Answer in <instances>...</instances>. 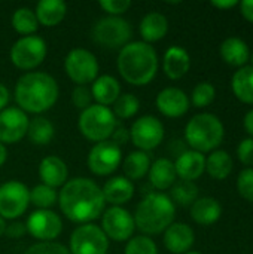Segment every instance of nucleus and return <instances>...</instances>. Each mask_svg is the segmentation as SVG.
Returning a JSON list of instances; mask_svg holds the SVG:
<instances>
[{"label":"nucleus","mask_w":253,"mask_h":254,"mask_svg":"<svg viewBox=\"0 0 253 254\" xmlns=\"http://www.w3.org/2000/svg\"><path fill=\"white\" fill-rule=\"evenodd\" d=\"M58 205L61 213L75 223L86 225L98 219L104 213L106 201L101 188L84 177L67 180L58 193Z\"/></svg>","instance_id":"nucleus-1"},{"label":"nucleus","mask_w":253,"mask_h":254,"mask_svg":"<svg viewBox=\"0 0 253 254\" xmlns=\"http://www.w3.org/2000/svg\"><path fill=\"white\" fill-rule=\"evenodd\" d=\"M15 101L25 113L40 115L54 107L60 88L57 80L45 71H28L15 85Z\"/></svg>","instance_id":"nucleus-2"},{"label":"nucleus","mask_w":253,"mask_h":254,"mask_svg":"<svg viewBox=\"0 0 253 254\" xmlns=\"http://www.w3.org/2000/svg\"><path fill=\"white\" fill-rule=\"evenodd\" d=\"M158 54L149 43L128 42L116 60L121 77L133 86H145L154 80L158 71Z\"/></svg>","instance_id":"nucleus-3"},{"label":"nucleus","mask_w":253,"mask_h":254,"mask_svg":"<svg viewBox=\"0 0 253 254\" xmlns=\"http://www.w3.org/2000/svg\"><path fill=\"white\" fill-rule=\"evenodd\" d=\"M176 216V205L161 192H149L139 202L134 213L136 229L148 235H158L164 232L173 222Z\"/></svg>","instance_id":"nucleus-4"},{"label":"nucleus","mask_w":253,"mask_h":254,"mask_svg":"<svg viewBox=\"0 0 253 254\" xmlns=\"http://www.w3.org/2000/svg\"><path fill=\"white\" fill-rule=\"evenodd\" d=\"M225 138L222 121L212 113H198L185 127V140L191 150L206 153L216 150Z\"/></svg>","instance_id":"nucleus-5"},{"label":"nucleus","mask_w":253,"mask_h":254,"mask_svg":"<svg viewBox=\"0 0 253 254\" xmlns=\"http://www.w3.org/2000/svg\"><path fill=\"white\" fill-rule=\"evenodd\" d=\"M116 124L118 119L115 118L112 109L100 104H91L89 107L82 110L78 121L81 134L86 140L94 143H101L109 140Z\"/></svg>","instance_id":"nucleus-6"},{"label":"nucleus","mask_w":253,"mask_h":254,"mask_svg":"<svg viewBox=\"0 0 253 254\" xmlns=\"http://www.w3.org/2000/svg\"><path fill=\"white\" fill-rule=\"evenodd\" d=\"M91 37L104 48H124L131 37V25L121 16H106L94 24Z\"/></svg>","instance_id":"nucleus-7"},{"label":"nucleus","mask_w":253,"mask_h":254,"mask_svg":"<svg viewBox=\"0 0 253 254\" xmlns=\"http://www.w3.org/2000/svg\"><path fill=\"white\" fill-rule=\"evenodd\" d=\"M48 48L42 37L25 36L18 39L9 52L10 63L19 70H34L46 58Z\"/></svg>","instance_id":"nucleus-8"},{"label":"nucleus","mask_w":253,"mask_h":254,"mask_svg":"<svg viewBox=\"0 0 253 254\" xmlns=\"http://www.w3.org/2000/svg\"><path fill=\"white\" fill-rule=\"evenodd\" d=\"M64 70L76 85L86 86V83H92L98 77L100 65L92 52L84 48H75L66 55Z\"/></svg>","instance_id":"nucleus-9"},{"label":"nucleus","mask_w":253,"mask_h":254,"mask_svg":"<svg viewBox=\"0 0 253 254\" xmlns=\"http://www.w3.org/2000/svg\"><path fill=\"white\" fill-rule=\"evenodd\" d=\"M107 250L109 238L103 229L94 223L81 225L70 235V254H106Z\"/></svg>","instance_id":"nucleus-10"},{"label":"nucleus","mask_w":253,"mask_h":254,"mask_svg":"<svg viewBox=\"0 0 253 254\" xmlns=\"http://www.w3.org/2000/svg\"><path fill=\"white\" fill-rule=\"evenodd\" d=\"M30 205V189L16 180L0 185V217L4 220L19 219Z\"/></svg>","instance_id":"nucleus-11"},{"label":"nucleus","mask_w":253,"mask_h":254,"mask_svg":"<svg viewBox=\"0 0 253 254\" xmlns=\"http://www.w3.org/2000/svg\"><path fill=\"white\" fill-rule=\"evenodd\" d=\"M130 140L142 152L154 150L164 140V125L152 115L142 116L131 125Z\"/></svg>","instance_id":"nucleus-12"},{"label":"nucleus","mask_w":253,"mask_h":254,"mask_svg":"<svg viewBox=\"0 0 253 254\" xmlns=\"http://www.w3.org/2000/svg\"><path fill=\"white\" fill-rule=\"evenodd\" d=\"M101 216V229L109 240L124 243L133 238L136 223L128 210L124 207H109Z\"/></svg>","instance_id":"nucleus-13"},{"label":"nucleus","mask_w":253,"mask_h":254,"mask_svg":"<svg viewBox=\"0 0 253 254\" xmlns=\"http://www.w3.org/2000/svg\"><path fill=\"white\" fill-rule=\"evenodd\" d=\"M122 162V150L110 140L95 143L88 153V168L92 174L104 177L118 170Z\"/></svg>","instance_id":"nucleus-14"},{"label":"nucleus","mask_w":253,"mask_h":254,"mask_svg":"<svg viewBox=\"0 0 253 254\" xmlns=\"http://www.w3.org/2000/svg\"><path fill=\"white\" fill-rule=\"evenodd\" d=\"M25 228L39 243H52L63 232V222L52 210H36L28 216Z\"/></svg>","instance_id":"nucleus-15"},{"label":"nucleus","mask_w":253,"mask_h":254,"mask_svg":"<svg viewBox=\"0 0 253 254\" xmlns=\"http://www.w3.org/2000/svg\"><path fill=\"white\" fill-rule=\"evenodd\" d=\"M28 116L18 107H6L0 112V143L15 144L27 135Z\"/></svg>","instance_id":"nucleus-16"},{"label":"nucleus","mask_w":253,"mask_h":254,"mask_svg":"<svg viewBox=\"0 0 253 254\" xmlns=\"http://www.w3.org/2000/svg\"><path fill=\"white\" fill-rule=\"evenodd\" d=\"M155 104L161 115L176 119V118L183 116L189 110L191 101L185 91H182L180 88L169 86V88H164L157 95Z\"/></svg>","instance_id":"nucleus-17"},{"label":"nucleus","mask_w":253,"mask_h":254,"mask_svg":"<svg viewBox=\"0 0 253 254\" xmlns=\"http://www.w3.org/2000/svg\"><path fill=\"white\" fill-rule=\"evenodd\" d=\"M164 246L173 254H186L195 243V234L186 223L173 222L164 231Z\"/></svg>","instance_id":"nucleus-18"},{"label":"nucleus","mask_w":253,"mask_h":254,"mask_svg":"<svg viewBox=\"0 0 253 254\" xmlns=\"http://www.w3.org/2000/svg\"><path fill=\"white\" fill-rule=\"evenodd\" d=\"M39 177L42 180V185H46L49 188H60L67 183L69 177V168L66 162L54 155H49L43 158L39 164Z\"/></svg>","instance_id":"nucleus-19"},{"label":"nucleus","mask_w":253,"mask_h":254,"mask_svg":"<svg viewBox=\"0 0 253 254\" xmlns=\"http://www.w3.org/2000/svg\"><path fill=\"white\" fill-rule=\"evenodd\" d=\"M191 68V57L188 51L182 46L173 45L164 52L163 70L166 76L171 80L182 79Z\"/></svg>","instance_id":"nucleus-20"},{"label":"nucleus","mask_w":253,"mask_h":254,"mask_svg":"<svg viewBox=\"0 0 253 254\" xmlns=\"http://www.w3.org/2000/svg\"><path fill=\"white\" fill-rule=\"evenodd\" d=\"M176 174L180 177V180L194 182L203 176L206 171V158L203 153L195 150H183L179 153L176 162H174Z\"/></svg>","instance_id":"nucleus-21"},{"label":"nucleus","mask_w":253,"mask_h":254,"mask_svg":"<svg viewBox=\"0 0 253 254\" xmlns=\"http://www.w3.org/2000/svg\"><path fill=\"white\" fill-rule=\"evenodd\" d=\"M101 192H103L104 201L109 202L112 207H122L133 198L134 185L127 177L118 176V177H112L110 180H107L104 186L101 188Z\"/></svg>","instance_id":"nucleus-22"},{"label":"nucleus","mask_w":253,"mask_h":254,"mask_svg":"<svg viewBox=\"0 0 253 254\" xmlns=\"http://www.w3.org/2000/svg\"><path fill=\"white\" fill-rule=\"evenodd\" d=\"M91 95L92 100H95V104L109 107L121 95V83L110 74L98 76L91 85Z\"/></svg>","instance_id":"nucleus-23"},{"label":"nucleus","mask_w":253,"mask_h":254,"mask_svg":"<svg viewBox=\"0 0 253 254\" xmlns=\"http://www.w3.org/2000/svg\"><path fill=\"white\" fill-rule=\"evenodd\" d=\"M219 52H221V57L222 60L233 65V67H245L248 65V61L251 58V49H249V45L240 39V37H236V36H231V37H227L222 43H221V48H219Z\"/></svg>","instance_id":"nucleus-24"},{"label":"nucleus","mask_w":253,"mask_h":254,"mask_svg":"<svg viewBox=\"0 0 253 254\" xmlns=\"http://www.w3.org/2000/svg\"><path fill=\"white\" fill-rule=\"evenodd\" d=\"M148 176H149L151 186L154 189H158V190L171 189V186L176 183V179H177L174 162L167 158H160L151 164Z\"/></svg>","instance_id":"nucleus-25"},{"label":"nucleus","mask_w":253,"mask_h":254,"mask_svg":"<svg viewBox=\"0 0 253 254\" xmlns=\"http://www.w3.org/2000/svg\"><path fill=\"white\" fill-rule=\"evenodd\" d=\"M222 216V207L216 198L203 196L191 205V217L201 226L215 225Z\"/></svg>","instance_id":"nucleus-26"},{"label":"nucleus","mask_w":253,"mask_h":254,"mask_svg":"<svg viewBox=\"0 0 253 254\" xmlns=\"http://www.w3.org/2000/svg\"><path fill=\"white\" fill-rule=\"evenodd\" d=\"M140 36L145 43H154L166 37L169 31V19L160 12H149L140 21Z\"/></svg>","instance_id":"nucleus-27"},{"label":"nucleus","mask_w":253,"mask_h":254,"mask_svg":"<svg viewBox=\"0 0 253 254\" xmlns=\"http://www.w3.org/2000/svg\"><path fill=\"white\" fill-rule=\"evenodd\" d=\"M34 13L39 24L45 27H55L64 19L67 13V4L63 0H40L36 4Z\"/></svg>","instance_id":"nucleus-28"},{"label":"nucleus","mask_w":253,"mask_h":254,"mask_svg":"<svg viewBox=\"0 0 253 254\" xmlns=\"http://www.w3.org/2000/svg\"><path fill=\"white\" fill-rule=\"evenodd\" d=\"M233 158L227 150H213L206 158V171L215 180H225L233 173Z\"/></svg>","instance_id":"nucleus-29"},{"label":"nucleus","mask_w":253,"mask_h":254,"mask_svg":"<svg viewBox=\"0 0 253 254\" xmlns=\"http://www.w3.org/2000/svg\"><path fill=\"white\" fill-rule=\"evenodd\" d=\"M234 95L245 104H253V67L245 65L239 68L231 79Z\"/></svg>","instance_id":"nucleus-30"},{"label":"nucleus","mask_w":253,"mask_h":254,"mask_svg":"<svg viewBox=\"0 0 253 254\" xmlns=\"http://www.w3.org/2000/svg\"><path fill=\"white\" fill-rule=\"evenodd\" d=\"M151 164V158L146 152L134 150L128 153L122 161V170L128 180H140L149 173Z\"/></svg>","instance_id":"nucleus-31"},{"label":"nucleus","mask_w":253,"mask_h":254,"mask_svg":"<svg viewBox=\"0 0 253 254\" xmlns=\"http://www.w3.org/2000/svg\"><path fill=\"white\" fill-rule=\"evenodd\" d=\"M55 135V128L52 122L43 116H36L28 122L27 137L36 146H46L52 141Z\"/></svg>","instance_id":"nucleus-32"},{"label":"nucleus","mask_w":253,"mask_h":254,"mask_svg":"<svg viewBox=\"0 0 253 254\" xmlns=\"http://www.w3.org/2000/svg\"><path fill=\"white\" fill-rule=\"evenodd\" d=\"M12 28L18 33L25 36H33L39 28V21L36 18L34 10L30 7H19L12 15Z\"/></svg>","instance_id":"nucleus-33"},{"label":"nucleus","mask_w":253,"mask_h":254,"mask_svg":"<svg viewBox=\"0 0 253 254\" xmlns=\"http://www.w3.org/2000/svg\"><path fill=\"white\" fill-rule=\"evenodd\" d=\"M170 195H171L170 199L173 201V204L189 207L198 199V186L194 182L180 180L171 186Z\"/></svg>","instance_id":"nucleus-34"},{"label":"nucleus","mask_w":253,"mask_h":254,"mask_svg":"<svg viewBox=\"0 0 253 254\" xmlns=\"http://www.w3.org/2000/svg\"><path fill=\"white\" fill-rule=\"evenodd\" d=\"M57 202L58 193L54 188L40 183L30 189V204H33L37 210H49Z\"/></svg>","instance_id":"nucleus-35"},{"label":"nucleus","mask_w":253,"mask_h":254,"mask_svg":"<svg viewBox=\"0 0 253 254\" xmlns=\"http://www.w3.org/2000/svg\"><path fill=\"white\" fill-rule=\"evenodd\" d=\"M140 109V101L133 94H121L113 103V115L116 119H130L137 115Z\"/></svg>","instance_id":"nucleus-36"},{"label":"nucleus","mask_w":253,"mask_h":254,"mask_svg":"<svg viewBox=\"0 0 253 254\" xmlns=\"http://www.w3.org/2000/svg\"><path fill=\"white\" fill-rule=\"evenodd\" d=\"M215 97H216L215 86L210 82H200L192 89V94H191V100L189 101H192V104L195 107L203 109V107L210 106L213 103Z\"/></svg>","instance_id":"nucleus-37"},{"label":"nucleus","mask_w":253,"mask_h":254,"mask_svg":"<svg viewBox=\"0 0 253 254\" xmlns=\"http://www.w3.org/2000/svg\"><path fill=\"white\" fill-rule=\"evenodd\" d=\"M124 254H158V247L152 238L146 235H139L128 240Z\"/></svg>","instance_id":"nucleus-38"},{"label":"nucleus","mask_w":253,"mask_h":254,"mask_svg":"<svg viewBox=\"0 0 253 254\" xmlns=\"http://www.w3.org/2000/svg\"><path fill=\"white\" fill-rule=\"evenodd\" d=\"M237 190L240 196L253 202V168H245L237 177Z\"/></svg>","instance_id":"nucleus-39"},{"label":"nucleus","mask_w":253,"mask_h":254,"mask_svg":"<svg viewBox=\"0 0 253 254\" xmlns=\"http://www.w3.org/2000/svg\"><path fill=\"white\" fill-rule=\"evenodd\" d=\"M24 254H70L69 249L58 243H37L31 246Z\"/></svg>","instance_id":"nucleus-40"},{"label":"nucleus","mask_w":253,"mask_h":254,"mask_svg":"<svg viewBox=\"0 0 253 254\" xmlns=\"http://www.w3.org/2000/svg\"><path fill=\"white\" fill-rule=\"evenodd\" d=\"M72 103H73L75 107H78L81 112L85 110L86 107H89V106L92 104L91 89H89L88 86L78 85V86L72 91Z\"/></svg>","instance_id":"nucleus-41"},{"label":"nucleus","mask_w":253,"mask_h":254,"mask_svg":"<svg viewBox=\"0 0 253 254\" xmlns=\"http://www.w3.org/2000/svg\"><path fill=\"white\" fill-rule=\"evenodd\" d=\"M100 7L109 13V16H121L131 7L130 0H101Z\"/></svg>","instance_id":"nucleus-42"},{"label":"nucleus","mask_w":253,"mask_h":254,"mask_svg":"<svg viewBox=\"0 0 253 254\" xmlns=\"http://www.w3.org/2000/svg\"><path fill=\"white\" fill-rule=\"evenodd\" d=\"M237 156L240 159L242 164H245L246 167L252 168L253 167V138H245L240 141L239 147H237Z\"/></svg>","instance_id":"nucleus-43"},{"label":"nucleus","mask_w":253,"mask_h":254,"mask_svg":"<svg viewBox=\"0 0 253 254\" xmlns=\"http://www.w3.org/2000/svg\"><path fill=\"white\" fill-rule=\"evenodd\" d=\"M110 141L113 144L119 146V147L124 146V144H127L130 141V129H127L121 124H116V127H115V129H113V132L110 135Z\"/></svg>","instance_id":"nucleus-44"},{"label":"nucleus","mask_w":253,"mask_h":254,"mask_svg":"<svg viewBox=\"0 0 253 254\" xmlns=\"http://www.w3.org/2000/svg\"><path fill=\"white\" fill-rule=\"evenodd\" d=\"M25 232H27L25 223H22V222H12L10 225H6L4 235L9 237V238H12V240H18V238H21Z\"/></svg>","instance_id":"nucleus-45"},{"label":"nucleus","mask_w":253,"mask_h":254,"mask_svg":"<svg viewBox=\"0 0 253 254\" xmlns=\"http://www.w3.org/2000/svg\"><path fill=\"white\" fill-rule=\"evenodd\" d=\"M243 18L253 24V0H243L239 3Z\"/></svg>","instance_id":"nucleus-46"},{"label":"nucleus","mask_w":253,"mask_h":254,"mask_svg":"<svg viewBox=\"0 0 253 254\" xmlns=\"http://www.w3.org/2000/svg\"><path fill=\"white\" fill-rule=\"evenodd\" d=\"M9 100H10L9 89H7L3 83H0V112H1V110H4V109L7 107Z\"/></svg>","instance_id":"nucleus-47"},{"label":"nucleus","mask_w":253,"mask_h":254,"mask_svg":"<svg viewBox=\"0 0 253 254\" xmlns=\"http://www.w3.org/2000/svg\"><path fill=\"white\" fill-rule=\"evenodd\" d=\"M243 125H245V129L248 131V134L251 135V138H253V109L246 113Z\"/></svg>","instance_id":"nucleus-48"},{"label":"nucleus","mask_w":253,"mask_h":254,"mask_svg":"<svg viewBox=\"0 0 253 254\" xmlns=\"http://www.w3.org/2000/svg\"><path fill=\"white\" fill-rule=\"evenodd\" d=\"M212 4H213L215 7H219V9H230V7L237 6L239 1H236V0H222V1H221V0H213Z\"/></svg>","instance_id":"nucleus-49"},{"label":"nucleus","mask_w":253,"mask_h":254,"mask_svg":"<svg viewBox=\"0 0 253 254\" xmlns=\"http://www.w3.org/2000/svg\"><path fill=\"white\" fill-rule=\"evenodd\" d=\"M6 158H7V150H6V146L0 143V168L3 167V164L6 162Z\"/></svg>","instance_id":"nucleus-50"},{"label":"nucleus","mask_w":253,"mask_h":254,"mask_svg":"<svg viewBox=\"0 0 253 254\" xmlns=\"http://www.w3.org/2000/svg\"><path fill=\"white\" fill-rule=\"evenodd\" d=\"M4 231H6V220L0 217V238L1 235H4Z\"/></svg>","instance_id":"nucleus-51"},{"label":"nucleus","mask_w":253,"mask_h":254,"mask_svg":"<svg viewBox=\"0 0 253 254\" xmlns=\"http://www.w3.org/2000/svg\"><path fill=\"white\" fill-rule=\"evenodd\" d=\"M249 61H251V65L253 67V52H251V58H249Z\"/></svg>","instance_id":"nucleus-52"},{"label":"nucleus","mask_w":253,"mask_h":254,"mask_svg":"<svg viewBox=\"0 0 253 254\" xmlns=\"http://www.w3.org/2000/svg\"><path fill=\"white\" fill-rule=\"evenodd\" d=\"M186 254H201V253H198V252H188Z\"/></svg>","instance_id":"nucleus-53"}]
</instances>
